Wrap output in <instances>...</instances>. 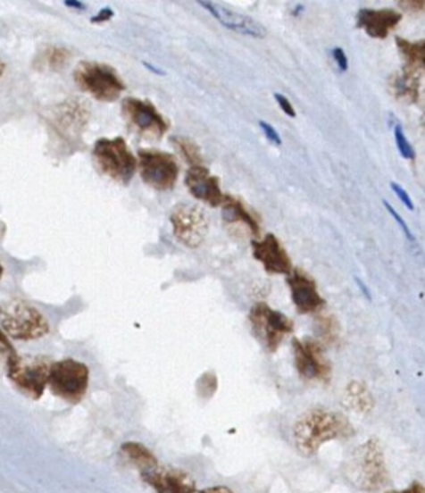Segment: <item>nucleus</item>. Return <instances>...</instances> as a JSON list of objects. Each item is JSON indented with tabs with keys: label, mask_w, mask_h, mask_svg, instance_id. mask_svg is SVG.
I'll list each match as a JSON object with an SVG mask.
<instances>
[{
	"label": "nucleus",
	"mask_w": 425,
	"mask_h": 493,
	"mask_svg": "<svg viewBox=\"0 0 425 493\" xmlns=\"http://www.w3.org/2000/svg\"><path fill=\"white\" fill-rule=\"evenodd\" d=\"M354 427L342 414L315 408L303 414L294 425V441L304 455H314L327 441L346 439L354 434Z\"/></svg>",
	"instance_id": "obj_1"
},
{
	"label": "nucleus",
	"mask_w": 425,
	"mask_h": 493,
	"mask_svg": "<svg viewBox=\"0 0 425 493\" xmlns=\"http://www.w3.org/2000/svg\"><path fill=\"white\" fill-rule=\"evenodd\" d=\"M0 326L15 340H37L50 333V324L38 308L23 300H11L0 307Z\"/></svg>",
	"instance_id": "obj_2"
},
{
	"label": "nucleus",
	"mask_w": 425,
	"mask_h": 493,
	"mask_svg": "<svg viewBox=\"0 0 425 493\" xmlns=\"http://www.w3.org/2000/svg\"><path fill=\"white\" fill-rule=\"evenodd\" d=\"M93 158L103 174L121 184H129L137 171V156L123 138L99 139L93 148Z\"/></svg>",
	"instance_id": "obj_3"
},
{
	"label": "nucleus",
	"mask_w": 425,
	"mask_h": 493,
	"mask_svg": "<svg viewBox=\"0 0 425 493\" xmlns=\"http://www.w3.org/2000/svg\"><path fill=\"white\" fill-rule=\"evenodd\" d=\"M74 79L79 88L100 102H116L126 86L111 65L83 61L77 65Z\"/></svg>",
	"instance_id": "obj_4"
},
{
	"label": "nucleus",
	"mask_w": 425,
	"mask_h": 493,
	"mask_svg": "<svg viewBox=\"0 0 425 493\" xmlns=\"http://www.w3.org/2000/svg\"><path fill=\"white\" fill-rule=\"evenodd\" d=\"M90 371L88 364L74 359H64L51 364L48 387L65 403L79 404L88 394Z\"/></svg>",
	"instance_id": "obj_5"
},
{
	"label": "nucleus",
	"mask_w": 425,
	"mask_h": 493,
	"mask_svg": "<svg viewBox=\"0 0 425 493\" xmlns=\"http://www.w3.org/2000/svg\"><path fill=\"white\" fill-rule=\"evenodd\" d=\"M50 361L46 357L20 356L11 359L6 371L8 378L18 391L30 399H39L48 387Z\"/></svg>",
	"instance_id": "obj_6"
},
{
	"label": "nucleus",
	"mask_w": 425,
	"mask_h": 493,
	"mask_svg": "<svg viewBox=\"0 0 425 493\" xmlns=\"http://www.w3.org/2000/svg\"><path fill=\"white\" fill-rule=\"evenodd\" d=\"M252 330L268 352H275L289 333H293L294 322L281 312L259 303L249 314Z\"/></svg>",
	"instance_id": "obj_7"
},
{
	"label": "nucleus",
	"mask_w": 425,
	"mask_h": 493,
	"mask_svg": "<svg viewBox=\"0 0 425 493\" xmlns=\"http://www.w3.org/2000/svg\"><path fill=\"white\" fill-rule=\"evenodd\" d=\"M350 472L354 482L364 490H378L387 483V466L378 441H368L357 450Z\"/></svg>",
	"instance_id": "obj_8"
},
{
	"label": "nucleus",
	"mask_w": 425,
	"mask_h": 493,
	"mask_svg": "<svg viewBox=\"0 0 425 493\" xmlns=\"http://www.w3.org/2000/svg\"><path fill=\"white\" fill-rule=\"evenodd\" d=\"M138 165L145 184L155 190H171L179 180V163L167 152L141 149L138 154Z\"/></svg>",
	"instance_id": "obj_9"
},
{
	"label": "nucleus",
	"mask_w": 425,
	"mask_h": 493,
	"mask_svg": "<svg viewBox=\"0 0 425 493\" xmlns=\"http://www.w3.org/2000/svg\"><path fill=\"white\" fill-rule=\"evenodd\" d=\"M170 221L175 238L187 247L200 246L209 232V217L197 205H177Z\"/></svg>",
	"instance_id": "obj_10"
},
{
	"label": "nucleus",
	"mask_w": 425,
	"mask_h": 493,
	"mask_svg": "<svg viewBox=\"0 0 425 493\" xmlns=\"http://www.w3.org/2000/svg\"><path fill=\"white\" fill-rule=\"evenodd\" d=\"M121 113L133 130L148 138H162L168 130V121L148 100L128 97L121 103Z\"/></svg>",
	"instance_id": "obj_11"
},
{
	"label": "nucleus",
	"mask_w": 425,
	"mask_h": 493,
	"mask_svg": "<svg viewBox=\"0 0 425 493\" xmlns=\"http://www.w3.org/2000/svg\"><path fill=\"white\" fill-rule=\"evenodd\" d=\"M294 361L296 368L308 380H329L331 366L324 356L323 347L312 338H294Z\"/></svg>",
	"instance_id": "obj_12"
},
{
	"label": "nucleus",
	"mask_w": 425,
	"mask_h": 493,
	"mask_svg": "<svg viewBox=\"0 0 425 493\" xmlns=\"http://www.w3.org/2000/svg\"><path fill=\"white\" fill-rule=\"evenodd\" d=\"M252 254L254 259L262 263L266 272L272 275H289L293 271V261L285 249L281 240L272 233L261 240L252 242Z\"/></svg>",
	"instance_id": "obj_13"
},
{
	"label": "nucleus",
	"mask_w": 425,
	"mask_h": 493,
	"mask_svg": "<svg viewBox=\"0 0 425 493\" xmlns=\"http://www.w3.org/2000/svg\"><path fill=\"white\" fill-rule=\"evenodd\" d=\"M287 284L291 291V300L296 305V312L301 314L317 313L324 307L323 297L320 296L319 288L307 272L303 270H293L287 275Z\"/></svg>",
	"instance_id": "obj_14"
},
{
	"label": "nucleus",
	"mask_w": 425,
	"mask_h": 493,
	"mask_svg": "<svg viewBox=\"0 0 425 493\" xmlns=\"http://www.w3.org/2000/svg\"><path fill=\"white\" fill-rule=\"evenodd\" d=\"M198 4L209 12L212 18H216L224 28H228L233 32L245 35V37H252V38H265L266 37L265 28L251 16L243 15V13L226 8L223 4H216V2H198Z\"/></svg>",
	"instance_id": "obj_15"
},
{
	"label": "nucleus",
	"mask_w": 425,
	"mask_h": 493,
	"mask_svg": "<svg viewBox=\"0 0 425 493\" xmlns=\"http://www.w3.org/2000/svg\"><path fill=\"white\" fill-rule=\"evenodd\" d=\"M186 186L193 197L205 205L217 207L223 203L224 194L221 193V181L204 165H197L188 170Z\"/></svg>",
	"instance_id": "obj_16"
},
{
	"label": "nucleus",
	"mask_w": 425,
	"mask_h": 493,
	"mask_svg": "<svg viewBox=\"0 0 425 493\" xmlns=\"http://www.w3.org/2000/svg\"><path fill=\"white\" fill-rule=\"evenodd\" d=\"M403 20V13L395 9L363 8L357 12V27L363 29L371 38L385 39Z\"/></svg>",
	"instance_id": "obj_17"
},
{
	"label": "nucleus",
	"mask_w": 425,
	"mask_h": 493,
	"mask_svg": "<svg viewBox=\"0 0 425 493\" xmlns=\"http://www.w3.org/2000/svg\"><path fill=\"white\" fill-rule=\"evenodd\" d=\"M145 483H148L156 493H194L196 483L190 474L179 469H165L158 467L151 473L142 476Z\"/></svg>",
	"instance_id": "obj_18"
},
{
	"label": "nucleus",
	"mask_w": 425,
	"mask_h": 493,
	"mask_svg": "<svg viewBox=\"0 0 425 493\" xmlns=\"http://www.w3.org/2000/svg\"><path fill=\"white\" fill-rule=\"evenodd\" d=\"M421 74L418 70L406 69L404 67L401 71L395 72L391 79L392 95L399 102L414 104L420 100L421 95Z\"/></svg>",
	"instance_id": "obj_19"
},
{
	"label": "nucleus",
	"mask_w": 425,
	"mask_h": 493,
	"mask_svg": "<svg viewBox=\"0 0 425 493\" xmlns=\"http://www.w3.org/2000/svg\"><path fill=\"white\" fill-rule=\"evenodd\" d=\"M221 216L226 223L242 224L245 228L249 229L252 235H261V224H259L258 217H254V213L247 209L246 205L235 196H224L223 203H221Z\"/></svg>",
	"instance_id": "obj_20"
},
{
	"label": "nucleus",
	"mask_w": 425,
	"mask_h": 493,
	"mask_svg": "<svg viewBox=\"0 0 425 493\" xmlns=\"http://www.w3.org/2000/svg\"><path fill=\"white\" fill-rule=\"evenodd\" d=\"M121 453L130 464L141 472V476L151 473L160 467L154 453L145 447L144 444L135 443V441L121 444Z\"/></svg>",
	"instance_id": "obj_21"
},
{
	"label": "nucleus",
	"mask_w": 425,
	"mask_h": 493,
	"mask_svg": "<svg viewBox=\"0 0 425 493\" xmlns=\"http://www.w3.org/2000/svg\"><path fill=\"white\" fill-rule=\"evenodd\" d=\"M395 42H396L401 57L405 61L404 67L422 71V69H424V41L420 39V41L412 42L401 38V37H396Z\"/></svg>",
	"instance_id": "obj_22"
},
{
	"label": "nucleus",
	"mask_w": 425,
	"mask_h": 493,
	"mask_svg": "<svg viewBox=\"0 0 425 493\" xmlns=\"http://www.w3.org/2000/svg\"><path fill=\"white\" fill-rule=\"evenodd\" d=\"M346 403L357 413H369L372 410L373 398L364 383L352 382L346 389Z\"/></svg>",
	"instance_id": "obj_23"
},
{
	"label": "nucleus",
	"mask_w": 425,
	"mask_h": 493,
	"mask_svg": "<svg viewBox=\"0 0 425 493\" xmlns=\"http://www.w3.org/2000/svg\"><path fill=\"white\" fill-rule=\"evenodd\" d=\"M172 144L179 149L182 158L190 163L191 167L203 165L202 149L190 138H172Z\"/></svg>",
	"instance_id": "obj_24"
},
{
	"label": "nucleus",
	"mask_w": 425,
	"mask_h": 493,
	"mask_svg": "<svg viewBox=\"0 0 425 493\" xmlns=\"http://www.w3.org/2000/svg\"><path fill=\"white\" fill-rule=\"evenodd\" d=\"M315 331L324 342L333 343L338 338V326L331 315H321L315 322Z\"/></svg>",
	"instance_id": "obj_25"
},
{
	"label": "nucleus",
	"mask_w": 425,
	"mask_h": 493,
	"mask_svg": "<svg viewBox=\"0 0 425 493\" xmlns=\"http://www.w3.org/2000/svg\"><path fill=\"white\" fill-rule=\"evenodd\" d=\"M395 142H396V146H398L399 154L405 160L415 161V151L412 148V145L408 141L405 132H404L401 126L396 125L394 128Z\"/></svg>",
	"instance_id": "obj_26"
},
{
	"label": "nucleus",
	"mask_w": 425,
	"mask_h": 493,
	"mask_svg": "<svg viewBox=\"0 0 425 493\" xmlns=\"http://www.w3.org/2000/svg\"><path fill=\"white\" fill-rule=\"evenodd\" d=\"M70 51L65 48H53L46 54V64L53 67V69H60L62 65L69 61Z\"/></svg>",
	"instance_id": "obj_27"
},
{
	"label": "nucleus",
	"mask_w": 425,
	"mask_h": 493,
	"mask_svg": "<svg viewBox=\"0 0 425 493\" xmlns=\"http://www.w3.org/2000/svg\"><path fill=\"white\" fill-rule=\"evenodd\" d=\"M15 356L16 352L15 349H13V346L9 342L6 334L0 330V366H2V364L8 366L11 359H13Z\"/></svg>",
	"instance_id": "obj_28"
},
{
	"label": "nucleus",
	"mask_w": 425,
	"mask_h": 493,
	"mask_svg": "<svg viewBox=\"0 0 425 493\" xmlns=\"http://www.w3.org/2000/svg\"><path fill=\"white\" fill-rule=\"evenodd\" d=\"M385 207H387L388 212H389V214H391L392 217H394L395 221L399 224V228L403 229L404 235L406 236V239L410 240V242H415V238L412 233H411L410 228H408V224L404 221L403 217L399 216L398 213H396V210L392 207L391 205L388 202H384Z\"/></svg>",
	"instance_id": "obj_29"
},
{
	"label": "nucleus",
	"mask_w": 425,
	"mask_h": 493,
	"mask_svg": "<svg viewBox=\"0 0 425 493\" xmlns=\"http://www.w3.org/2000/svg\"><path fill=\"white\" fill-rule=\"evenodd\" d=\"M259 126H261V130H262V132L265 133L266 139L271 142V144L273 145H281L282 144V138L279 133H278V130L273 128L271 123H268V121H259Z\"/></svg>",
	"instance_id": "obj_30"
},
{
	"label": "nucleus",
	"mask_w": 425,
	"mask_h": 493,
	"mask_svg": "<svg viewBox=\"0 0 425 493\" xmlns=\"http://www.w3.org/2000/svg\"><path fill=\"white\" fill-rule=\"evenodd\" d=\"M391 188L394 190V193L396 194V197L403 202V205H406V209L412 212V210H414V203H412V198L410 197V194L406 193L405 188L396 184V182H391Z\"/></svg>",
	"instance_id": "obj_31"
},
{
	"label": "nucleus",
	"mask_w": 425,
	"mask_h": 493,
	"mask_svg": "<svg viewBox=\"0 0 425 493\" xmlns=\"http://www.w3.org/2000/svg\"><path fill=\"white\" fill-rule=\"evenodd\" d=\"M273 99L277 100L278 106L281 107V111L284 112L287 116L289 118H296V112L294 109L293 103L289 102V99H287L285 96L279 95V93H275L273 95Z\"/></svg>",
	"instance_id": "obj_32"
},
{
	"label": "nucleus",
	"mask_w": 425,
	"mask_h": 493,
	"mask_svg": "<svg viewBox=\"0 0 425 493\" xmlns=\"http://www.w3.org/2000/svg\"><path fill=\"white\" fill-rule=\"evenodd\" d=\"M333 58L340 71H347V69H349V61H347V55H346L345 51H343L340 46H336V48H334Z\"/></svg>",
	"instance_id": "obj_33"
},
{
	"label": "nucleus",
	"mask_w": 425,
	"mask_h": 493,
	"mask_svg": "<svg viewBox=\"0 0 425 493\" xmlns=\"http://www.w3.org/2000/svg\"><path fill=\"white\" fill-rule=\"evenodd\" d=\"M399 6L408 12H422L424 11L425 4L421 0H415V2L408 0V2H401Z\"/></svg>",
	"instance_id": "obj_34"
},
{
	"label": "nucleus",
	"mask_w": 425,
	"mask_h": 493,
	"mask_svg": "<svg viewBox=\"0 0 425 493\" xmlns=\"http://www.w3.org/2000/svg\"><path fill=\"white\" fill-rule=\"evenodd\" d=\"M112 16H113L112 9H103V11H100L99 15L93 18V22H104V21L111 20Z\"/></svg>",
	"instance_id": "obj_35"
},
{
	"label": "nucleus",
	"mask_w": 425,
	"mask_h": 493,
	"mask_svg": "<svg viewBox=\"0 0 425 493\" xmlns=\"http://www.w3.org/2000/svg\"><path fill=\"white\" fill-rule=\"evenodd\" d=\"M194 493H233L229 488L224 486H212V488H207V489L197 490Z\"/></svg>",
	"instance_id": "obj_36"
},
{
	"label": "nucleus",
	"mask_w": 425,
	"mask_h": 493,
	"mask_svg": "<svg viewBox=\"0 0 425 493\" xmlns=\"http://www.w3.org/2000/svg\"><path fill=\"white\" fill-rule=\"evenodd\" d=\"M388 493H424V488H422L421 483H414V485H411L408 489L392 490V492Z\"/></svg>",
	"instance_id": "obj_37"
},
{
	"label": "nucleus",
	"mask_w": 425,
	"mask_h": 493,
	"mask_svg": "<svg viewBox=\"0 0 425 493\" xmlns=\"http://www.w3.org/2000/svg\"><path fill=\"white\" fill-rule=\"evenodd\" d=\"M4 63H2V61H0V76H2V74H4Z\"/></svg>",
	"instance_id": "obj_38"
},
{
	"label": "nucleus",
	"mask_w": 425,
	"mask_h": 493,
	"mask_svg": "<svg viewBox=\"0 0 425 493\" xmlns=\"http://www.w3.org/2000/svg\"><path fill=\"white\" fill-rule=\"evenodd\" d=\"M2 275H4V266H2V262H0V280H2Z\"/></svg>",
	"instance_id": "obj_39"
}]
</instances>
